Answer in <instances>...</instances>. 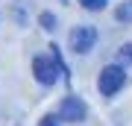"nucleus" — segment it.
Listing matches in <instances>:
<instances>
[{
	"label": "nucleus",
	"mask_w": 132,
	"mask_h": 126,
	"mask_svg": "<svg viewBox=\"0 0 132 126\" xmlns=\"http://www.w3.org/2000/svg\"><path fill=\"white\" fill-rule=\"evenodd\" d=\"M97 44V29L88 27V23H82V27H73L71 29V50L85 56V53H91Z\"/></svg>",
	"instance_id": "obj_2"
},
{
	"label": "nucleus",
	"mask_w": 132,
	"mask_h": 126,
	"mask_svg": "<svg viewBox=\"0 0 132 126\" xmlns=\"http://www.w3.org/2000/svg\"><path fill=\"white\" fill-rule=\"evenodd\" d=\"M32 73H35V79L41 82V85H56L59 79V65H56V59H47V56H35L32 59Z\"/></svg>",
	"instance_id": "obj_3"
},
{
	"label": "nucleus",
	"mask_w": 132,
	"mask_h": 126,
	"mask_svg": "<svg viewBox=\"0 0 132 126\" xmlns=\"http://www.w3.org/2000/svg\"><path fill=\"white\" fill-rule=\"evenodd\" d=\"M79 3L85 6V9H91V12H100L106 6V0H79Z\"/></svg>",
	"instance_id": "obj_7"
},
{
	"label": "nucleus",
	"mask_w": 132,
	"mask_h": 126,
	"mask_svg": "<svg viewBox=\"0 0 132 126\" xmlns=\"http://www.w3.org/2000/svg\"><path fill=\"white\" fill-rule=\"evenodd\" d=\"M38 23H41V29H47V32L56 29V18H53L50 12H41V15H38Z\"/></svg>",
	"instance_id": "obj_6"
},
{
	"label": "nucleus",
	"mask_w": 132,
	"mask_h": 126,
	"mask_svg": "<svg viewBox=\"0 0 132 126\" xmlns=\"http://www.w3.org/2000/svg\"><path fill=\"white\" fill-rule=\"evenodd\" d=\"M123 85H126V70L120 65H106L100 70V79H97V91L103 97H114Z\"/></svg>",
	"instance_id": "obj_1"
},
{
	"label": "nucleus",
	"mask_w": 132,
	"mask_h": 126,
	"mask_svg": "<svg viewBox=\"0 0 132 126\" xmlns=\"http://www.w3.org/2000/svg\"><path fill=\"white\" fill-rule=\"evenodd\" d=\"M118 56H120L123 62H132V41H129V44H123V47H120V50H118Z\"/></svg>",
	"instance_id": "obj_8"
},
{
	"label": "nucleus",
	"mask_w": 132,
	"mask_h": 126,
	"mask_svg": "<svg viewBox=\"0 0 132 126\" xmlns=\"http://www.w3.org/2000/svg\"><path fill=\"white\" fill-rule=\"evenodd\" d=\"M38 126H59V117H56V114H47V117H41Z\"/></svg>",
	"instance_id": "obj_9"
},
{
	"label": "nucleus",
	"mask_w": 132,
	"mask_h": 126,
	"mask_svg": "<svg viewBox=\"0 0 132 126\" xmlns=\"http://www.w3.org/2000/svg\"><path fill=\"white\" fill-rule=\"evenodd\" d=\"M85 114H88V106H85L79 97H73V94L59 103V117H62V120H68V123H82Z\"/></svg>",
	"instance_id": "obj_4"
},
{
	"label": "nucleus",
	"mask_w": 132,
	"mask_h": 126,
	"mask_svg": "<svg viewBox=\"0 0 132 126\" xmlns=\"http://www.w3.org/2000/svg\"><path fill=\"white\" fill-rule=\"evenodd\" d=\"M114 18L120 23H132V0H123L118 9H114Z\"/></svg>",
	"instance_id": "obj_5"
}]
</instances>
